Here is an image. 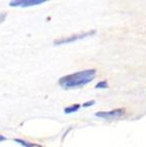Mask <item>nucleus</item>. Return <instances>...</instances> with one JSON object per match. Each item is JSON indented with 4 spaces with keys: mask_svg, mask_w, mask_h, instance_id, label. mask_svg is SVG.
Returning <instances> with one entry per match:
<instances>
[{
    "mask_svg": "<svg viewBox=\"0 0 146 147\" xmlns=\"http://www.w3.org/2000/svg\"><path fill=\"white\" fill-rule=\"evenodd\" d=\"M45 2V0H14L10 1L9 6L11 7H29V6H34V5H39Z\"/></svg>",
    "mask_w": 146,
    "mask_h": 147,
    "instance_id": "obj_4",
    "label": "nucleus"
},
{
    "mask_svg": "<svg viewBox=\"0 0 146 147\" xmlns=\"http://www.w3.org/2000/svg\"><path fill=\"white\" fill-rule=\"evenodd\" d=\"M95 103H96V101H95V100L88 101V102H85V103H83V104H82V107H89V106H93Z\"/></svg>",
    "mask_w": 146,
    "mask_h": 147,
    "instance_id": "obj_8",
    "label": "nucleus"
},
{
    "mask_svg": "<svg viewBox=\"0 0 146 147\" xmlns=\"http://www.w3.org/2000/svg\"><path fill=\"white\" fill-rule=\"evenodd\" d=\"M6 17H7V13H6V12H1V13H0V24H2V23L4 22Z\"/></svg>",
    "mask_w": 146,
    "mask_h": 147,
    "instance_id": "obj_9",
    "label": "nucleus"
},
{
    "mask_svg": "<svg viewBox=\"0 0 146 147\" xmlns=\"http://www.w3.org/2000/svg\"><path fill=\"white\" fill-rule=\"evenodd\" d=\"M97 75L96 69H85L82 71H78L75 73L68 74L59 79V86L65 90L81 88L85 84H90L94 80Z\"/></svg>",
    "mask_w": 146,
    "mask_h": 147,
    "instance_id": "obj_1",
    "label": "nucleus"
},
{
    "mask_svg": "<svg viewBox=\"0 0 146 147\" xmlns=\"http://www.w3.org/2000/svg\"><path fill=\"white\" fill-rule=\"evenodd\" d=\"M16 143L18 144L22 145L24 147H43L42 145L40 144H37V143H32V142H29V141H26V140H23V139H14Z\"/></svg>",
    "mask_w": 146,
    "mask_h": 147,
    "instance_id": "obj_5",
    "label": "nucleus"
},
{
    "mask_svg": "<svg viewBox=\"0 0 146 147\" xmlns=\"http://www.w3.org/2000/svg\"><path fill=\"white\" fill-rule=\"evenodd\" d=\"M96 88H108V82L106 80H102L100 82H98L95 86Z\"/></svg>",
    "mask_w": 146,
    "mask_h": 147,
    "instance_id": "obj_7",
    "label": "nucleus"
},
{
    "mask_svg": "<svg viewBox=\"0 0 146 147\" xmlns=\"http://www.w3.org/2000/svg\"><path fill=\"white\" fill-rule=\"evenodd\" d=\"M124 113H126V109L124 108H118V109H113V110L110 111H100V112L95 113V115L97 117L104 118V119L107 120H112L122 116Z\"/></svg>",
    "mask_w": 146,
    "mask_h": 147,
    "instance_id": "obj_3",
    "label": "nucleus"
},
{
    "mask_svg": "<svg viewBox=\"0 0 146 147\" xmlns=\"http://www.w3.org/2000/svg\"><path fill=\"white\" fill-rule=\"evenodd\" d=\"M7 139V138L5 137V136L3 135H0V142H2V141H5V140Z\"/></svg>",
    "mask_w": 146,
    "mask_h": 147,
    "instance_id": "obj_10",
    "label": "nucleus"
},
{
    "mask_svg": "<svg viewBox=\"0 0 146 147\" xmlns=\"http://www.w3.org/2000/svg\"><path fill=\"white\" fill-rule=\"evenodd\" d=\"M81 107L80 104H72V105L68 106V107H66L65 109H64V112L66 113V114H70V113H73V112H76V111H78V109Z\"/></svg>",
    "mask_w": 146,
    "mask_h": 147,
    "instance_id": "obj_6",
    "label": "nucleus"
},
{
    "mask_svg": "<svg viewBox=\"0 0 146 147\" xmlns=\"http://www.w3.org/2000/svg\"><path fill=\"white\" fill-rule=\"evenodd\" d=\"M95 33H96V31L93 30V31L78 33V34L70 35V36H67V37H62V38H59V39L55 40L54 44L55 45H61V44H65V43H71V42H74V41H76V40L83 39L85 37L92 36V35H94Z\"/></svg>",
    "mask_w": 146,
    "mask_h": 147,
    "instance_id": "obj_2",
    "label": "nucleus"
}]
</instances>
